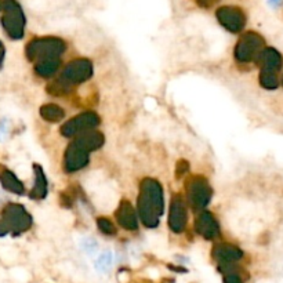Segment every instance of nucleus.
Here are the masks:
<instances>
[{
	"mask_svg": "<svg viewBox=\"0 0 283 283\" xmlns=\"http://www.w3.org/2000/svg\"><path fill=\"white\" fill-rule=\"evenodd\" d=\"M224 282L225 283H240V280H239L236 276H231V277H225V280H224Z\"/></svg>",
	"mask_w": 283,
	"mask_h": 283,
	"instance_id": "1",
	"label": "nucleus"
}]
</instances>
